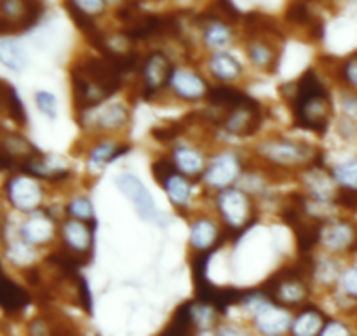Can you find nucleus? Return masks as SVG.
<instances>
[{
  "instance_id": "obj_1",
  "label": "nucleus",
  "mask_w": 357,
  "mask_h": 336,
  "mask_svg": "<svg viewBox=\"0 0 357 336\" xmlns=\"http://www.w3.org/2000/svg\"><path fill=\"white\" fill-rule=\"evenodd\" d=\"M72 84L77 107L89 110L121 89L122 73L103 56L89 58L73 66Z\"/></svg>"
},
{
  "instance_id": "obj_2",
  "label": "nucleus",
  "mask_w": 357,
  "mask_h": 336,
  "mask_svg": "<svg viewBox=\"0 0 357 336\" xmlns=\"http://www.w3.org/2000/svg\"><path fill=\"white\" fill-rule=\"evenodd\" d=\"M291 112L296 125L309 131L324 132L328 128L330 96L314 70H307L293 86Z\"/></svg>"
},
{
  "instance_id": "obj_3",
  "label": "nucleus",
  "mask_w": 357,
  "mask_h": 336,
  "mask_svg": "<svg viewBox=\"0 0 357 336\" xmlns=\"http://www.w3.org/2000/svg\"><path fill=\"white\" fill-rule=\"evenodd\" d=\"M310 272H312V264H300L296 267L284 268L268 279L264 293L278 305H296L307 298L309 293L307 275Z\"/></svg>"
},
{
  "instance_id": "obj_4",
  "label": "nucleus",
  "mask_w": 357,
  "mask_h": 336,
  "mask_svg": "<svg viewBox=\"0 0 357 336\" xmlns=\"http://www.w3.org/2000/svg\"><path fill=\"white\" fill-rule=\"evenodd\" d=\"M42 6L38 0H2V26L3 33H20L28 30L38 21Z\"/></svg>"
},
{
  "instance_id": "obj_5",
  "label": "nucleus",
  "mask_w": 357,
  "mask_h": 336,
  "mask_svg": "<svg viewBox=\"0 0 357 336\" xmlns=\"http://www.w3.org/2000/svg\"><path fill=\"white\" fill-rule=\"evenodd\" d=\"M223 117L220 119L223 128L229 132H234L237 136H250L258 131L261 124V110L260 105L250 98L246 103L232 108V110L223 112Z\"/></svg>"
},
{
  "instance_id": "obj_6",
  "label": "nucleus",
  "mask_w": 357,
  "mask_h": 336,
  "mask_svg": "<svg viewBox=\"0 0 357 336\" xmlns=\"http://www.w3.org/2000/svg\"><path fill=\"white\" fill-rule=\"evenodd\" d=\"M115 185H117L119 190L131 201L136 213H138L145 222H155L157 209L155 204H153V199L152 195H150V192L146 190L145 185H143L138 178L128 173L121 174V176H117V180H115Z\"/></svg>"
},
{
  "instance_id": "obj_7",
  "label": "nucleus",
  "mask_w": 357,
  "mask_h": 336,
  "mask_svg": "<svg viewBox=\"0 0 357 336\" xmlns=\"http://www.w3.org/2000/svg\"><path fill=\"white\" fill-rule=\"evenodd\" d=\"M142 75L143 82H145V93L149 96V94H153L157 89H160V87H164L173 80L174 70L167 56L155 51L150 52L149 58L143 61Z\"/></svg>"
},
{
  "instance_id": "obj_8",
  "label": "nucleus",
  "mask_w": 357,
  "mask_h": 336,
  "mask_svg": "<svg viewBox=\"0 0 357 336\" xmlns=\"http://www.w3.org/2000/svg\"><path fill=\"white\" fill-rule=\"evenodd\" d=\"M7 197L20 211H33L40 204L42 190L31 178L16 176L7 183Z\"/></svg>"
},
{
  "instance_id": "obj_9",
  "label": "nucleus",
  "mask_w": 357,
  "mask_h": 336,
  "mask_svg": "<svg viewBox=\"0 0 357 336\" xmlns=\"http://www.w3.org/2000/svg\"><path fill=\"white\" fill-rule=\"evenodd\" d=\"M220 211L225 216L227 222L234 227H243L250 218V201L246 195L239 190L222 192L218 199Z\"/></svg>"
},
{
  "instance_id": "obj_10",
  "label": "nucleus",
  "mask_w": 357,
  "mask_h": 336,
  "mask_svg": "<svg viewBox=\"0 0 357 336\" xmlns=\"http://www.w3.org/2000/svg\"><path fill=\"white\" fill-rule=\"evenodd\" d=\"M239 174V160L234 155H222L206 171V180L211 187H227Z\"/></svg>"
},
{
  "instance_id": "obj_11",
  "label": "nucleus",
  "mask_w": 357,
  "mask_h": 336,
  "mask_svg": "<svg viewBox=\"0 0 357 336\" xmlns=\"http://www.w3.org/2000/svg\"><path fill=\"white\" fill-rule=\"evenodd\" d=\"M257 326L264 335H268V336L281 335L288 330L289 316L284 312V310L267 305L258 312Z\"/></svg>"
},
{
  "instance_id": "obj_12",
  "label": "nucleus",
  "mask_w": 357,
  "mask_h": 336,
  "mask_svg": "<svg viewBox=\"0 0 357 336\" xmlns=\"http://www.w3.org/2000/svg\"><path fill=\"white\" fill-rule=\"evenodd\" d=\"M87 222H77V220H70L65 223V240L68 247L75 253H84L93 244V227L87 229Z\"/></svg>"
},
{
  "instance_id": "obj_13",
  "label": "nucleus",
  "mask_w": 357,
  "mask_h": 336,
  "mask_svg": "<svg viewBox=\"0 0 357 336\" xmlns=\"http://www.w3.org/2000/svg\"><path fill=\"white\" fill-rule=\"evenodd\" d=\"M250 96L243 93V91L232 89V87H213L208 93V101L215 108L227 112L232 108L239 107V105L246 103Z\"/></svg>"
},
{
  "instance_id": "obj_14",
  "label": "nucleus",
  "mask_w": 357,
  "mask_h": 336,
  "mask_svg": "<svg viewBox=\"0 0 357 336\" xmlns=\"http://www.w3.org/2000/svg\"><path fill=\"white\" fill-rule=\"evenodd\" d=\"M171 82L176 93L185 100H199L206 93V84L190 72H176Z\"/></svg>"
},
{
  "instance_id": "obj_15",
  "label": "nucleus",
  "mask_w": 357,
  "mask_h": 336,
  "mask_svg": "<svg viewBox=\"0 0 357 336\" xmlns=\"http://www.w3.org/2000/svg\"><path fill=\"white\" fill-rule=\"evenodd\" d=\"M0 303H2V309L6 312H17L30 303V296L20 286L3 277L2 289H0Z\"/></svg>"
},
{
  "instance_id": "obj_16",
  "label": "nucleus",
  "mask_w": 357,
  "mask_h": 336,
  "mask_svg": "<svg viewBox=\"0 0 357 336\" xmlns=\"http://www.w3.org/2000/svg\"><path fill=\"white\" fill-rule=\"evenodd\" d=\"M52 222L49 218H31L21 227V236L30 244L47 243L52 237Z\"/></svg>"
},
{
  "instance_id": "obj_17",
  "label": "nucleus",
  "mask_w": 357,
  "mask_h": 336,
  "mask_svg": "<svg viewBox=\"0 0 357 336\" xmlns=\"http://www.w3.org/2000/svg\"><path fill=\"white\" fill-rule=\"evenodd\" d=\"M265 153L272 157L278 162H298L305 157V146H300L291 142H281V143H271V145L264 146Z\"/></svg>"
},
{
  "instance_id": "obj_18",
  "label": "nucleus",
  "mask_w": 357,
  "mask_h": 336,
  "mask_svg": "<svg viewBox=\"0 0 357 336\" xmlns=\"http://www.w3.org/2000/svg\"><path fill=\"white\" fill-rule=\"evenodd\" d=\"M323 331V316L317 310L309 309L300 314L291 326L293 336H317Z\"/></svg>"
},
{
  "instance_id": "obj_19",
  "label": "nucleus",
  "mask_w": 357,
  "mask_h": 336,
  "mask_svg": "<svg viewBox=\"0 0 357 336\" xmlns=\"http://www.w3.org/2000/svg\"><path fill=\"white\" fill-rule=\"evenodd\" d=\"M209 68L220 80H232L241 73L239 61L229 52H216L209 61Z\"/></svg>"
},
{
  "instance_id": "obj_20",
  "label": "nucleus",
  "mask_w": 357,
  "mask_h": 336,
  "mask_svg": "<svg viewBox=\"0 0 357 336\" xmlns=\"http://www.w3.org/2000/svg\"><path fill=\"white\" fill-rule=\"evenodd\" d=\"M248 54H250L251 61L260 66V68L274 66L275 61H278V51H275L274 45L268 40H261V38H255L253 42H250Z\"/></svg>"
},
{
  "instance_id": "obj_21",
  "label": "nucleus",
  "mask_w": 357,
  "mask_h": 336,
  "mask_svg": "<svg viewBox=\"0 0 357 336\" xmlns=\"http://www.w3.org/2000/svg\"><path fill=\"white\" fill-rule=\"evenodd\" d=\"M216 239H218V234H216L215 225H213L211 222H208V220H199V222L192 227L190 240L197 250L204 251L208 250V247H213V250H215Z\"/></svg>"
},
{
  "instance_id": "obj_22",
  "label": "nucleus",
  "mask_w": 357,
  "mask_h": 336,
  "mask_svg": "<svg viewBox=\"0 0 357 336\" xmlns=\"http://www.w3.org/2000/svg\"><path fill=\"white\" fill-rule=\"evenodd\" d=\"M194 323V309H192L190 303H185V305H181L176 310L173 323L167 326V330L160 336H190L188 331H190V326Z\"/></svg>"
},
{
  "instance_id": "obj_23",
  "label": "nucleus",
  "mask_w": 357,
  "mask_h": 336,
  "mask_svg": "<svg viewBox=\"0 0 357 336\" xmlns=\"http://www.w3.org/2000/svg\"><path fill=\"white\" fill-rule=\"evenodd\" d=\"M352 239V230L347 223H333L323 232V240L333 250H342Z\"/></svg>"
},
{
  "instance_id": "obj_24",
  "label": "nucleus",
  "mask_w": 357,
  "mask_h": 336,
  "mask_svg": "<svg viewBox=\"0 0 357 336\" xmlns=\"http://www.w3.org/2000/svg\"><path fill=\"white\" fill-rule=\"evenodd\" d=\"M2 96H3V107L7 108V112H9L10 119H14L17 124L23 125L24 122H26V114H24L23 103H21L16 89L10 87L7 82H2Z\"/></svg>"
},
{
  "instance_id": "obj_25",
  "label": "nucleus",
  "mask_w": 357,
  "mask_h": 336,
  "mask_svg": "<svg viewBox=\"0 0 357 336\" xmlns=\"http://www.w3.org/2000/svg\"><path fill=\"white\" fill-rule=\"evenodd\" d=\"M0 59H2L3 65L9 66L10 70H16V72H20L24 66V63H26L23 49L16 42L7 40V38H3L2 44H0Z\"/></svg>"
},
{
  "instance_id": "obj_26",
  "label": "nucleus",
  "mask_w": 357,
  "mask_h": 336,
  "mask_svg": "<svg viewBox=\"0 0 357 336\" xmlns=\"http://www.w3.org/2000/svg\"><path fill=\"white\" fill-rule=\"evenodd\" d=\"M164 188H166L167 195H169L171 201H173L174 204L178 206L187 204L188 197H190V185H188L187 178H183L181 174L176 173L174 176H171L169 180L166 181Z\"/></svg>"
},
{
  "instance_id": "obj_27",
  "label": "nucleus",
  "mask_w": 357,
  "mask_h": 336,
  "mask_svg": "<svg viewBox=\"0 0 357 336\" xmlns=\"http://www.w3.org/2000/svg\"><path fill=\"white\" fill-rule=\"evenodd\" d=\"M128 121V110H126L122 105H114V107L105 108L103 112H100L96 122L100 128L105 129H117L122 128Z\"/></svg>"
},
{
  "instance_id": "obj_28",
  "label": "nucleus",
  "mask_w": 357,
  "mask_h": 336,
  "mask_svg": "<svg viewBox=\"0 0 357 336\" xmlns=\"http://www.w3.org/2000/svg\"><path fill=\"white\" fill-rule=\"evenodd\" d=\"M286 17H288V21H291V23H295V24H307V26H310V30L312 31L314 30L323 31V24H321L319 21H317L316 17L310 14L309 7L302 2L291 3L288 9V13H286Z\"/></svg>"
},
{
  "instance_id": "obj_29",
  "label": "nucleus",
  "mask_w": 357,
  "mask_h": 336,
  "mask_svg": "<svg viewBox=\"0 0 357 336\" xmlns=\"http://www.w3.org/2000/svg\"><path fill=\"white\" fill-rule=\"evenodd\" d=\"M174 160H176V166L180 167L185 174H197L199 171L202 169L201 155L190 148L174 150Z\"/></svg>"
},
{
  "instance_id": "obj_30",
  "label": "nucleus",
  "mask_w": 357,
  "mask_h": 336,
  "mask_svg": "<svg viewBox=\"0 0 357 336\" xmlns=\"http://www.w3.org/2000/svg\"><path fill=\"white\" fill-rule=\"evenodd\" d=\"M232 38V31H230L229 24L223 23V21H213L206 28V42L208 45L213 47H223L227 45Z\"/></svg>"
},
{
  "instance_id": "obj_31",
  "label": "nucleus",
  "mask_w": 357,
  "mask_h": 336,
  "mask_svg": "<svg viewBox=\"0 0 357 336\" xmlns=\"http://www.w3.org/2000/svg\"><path fill=\"white\" fill-rule=\"evenodd\" d=\"M337 181L345 185L347 188H357V160H351L333 171Z\"/></svg>"
},
{
  "instance_id": "obj_32",
  "label": "nucleus",
  "mask_w": 357,
  "mask_h": 336,
  "mask_svg": "<svg viewBox=\"0 0 357 336\" xmlns=\"http://www.w3.org/2000/svg\"><path fill=\"white\" fill-rule=\"evenodd\" d=\"M68 213L72 216H75V218L82 220V222H93V220H94L93 206H91V202L87 201V199H84V197L75 199L73 202H70Z\"/></svg>"
},
{
  "instance_id": "obj_33",
  "label": "nucleus",
  "mask_w": 357,
  "mask_h": 336,
  "mask_svg": "<svg viewBox=\"0 0 357 336\" xmlns=\"http://www.w3.org/2000/svg\"><path fill=\"white\" fill-rule=\"evenodd\" d=\"M124 152H128V148L115 150L114 146H110V145H100L93 150V153H91V162L93 164L110 162V160L117 159V157Z\"/></svg>"
},
{
  "instance_id": "obj_34",
  "label": "nucleus",
  "mask_w": 357,
  "mask_h": 336,
  "mask_svg": "<svg viewBox=\"0 0 357 336\" xmlns=\"http://www.w3.org/2000/svg\"><path fill=\"white\" fill-rule=\"evenodd\" d=\"M37 107L38 110L44 115H47L49 119L56 117V98L51 93H45V91H38L37 93Z\"/></svg>"
},
{
  "instance_id": "obj_35",
  "label": "nucleus",
  "mask_w": 357,
  "mask_h": 336,
  "mask_svg": "<svg viewBox=\"0 0 357 336\" xmlns=\"http://www.w3.org/2000/svg\"><path fill=\"white\" fill-rule=\"evenodd\" d=\"M152 173L160 185H166V181L176 174V167L169 160H159V162H155L152 166Z\"/></svg>"
},
{
  "instance_id": "obj_36",
  "label": "nucleus",
  "mask_w": 357,
  "mask_h": 336,
  "mask_svg": "<svg viewBox=\"0 0 357 336\" xmlns=\"http://www.w3.org/2000/svg\"><path fill=\"white\" fill-rule=\"evenodd\" d=\"M70 2H72L73 6L79 7L82 13L89 14L91 17H93L94 14L103 13L105 6H107V2H105V0H70Z\"/></svg>"
},
{
  "instance_id": "obj_37",
  "label": "nucleus",
  "mask_w": 357,
  "mask_h": 336,
  "mask_svg": "<svg viewBox=\"0 0 357 336\" xmlns=\"http://www.w3.org/2000/svg\"><path fill=\"white\" fill-rule=\"evenodd\" d=\"M344 75L347 79V82H351L352 86L357 87V54L351 56L349 61L344 66Z\"/></svg>"
},
{
  "instance_id": "obj_38",
  "label": "nucleus",
  "mask_w": 357,
  "mask_h": 336,
  "mask_svg": "<svg viewBox=\"0 0 357 336\" xmlns=\"http://www.w3.org/2000/svg\"><path fill=\"white\" fill-rule=\"evenodd\" d=\"M344 288L349 295L357 296V267L351 268V270L344 275Z\"/></svg>"
},
{
  "instance_id": "obj_39",
  "label": "nucleus",
  "mask_w": 357,
  "mask_h": 336,
  "mask_svg": "<svg viewBox=\"0 0 357 336\" xmlns=\"http://www.w3.org/2000/svg\"><path fill=\"white\" fill-rule=\"evenodd\" d=\"M319 336H351V333L342 323H330L321 331Z\"/></svg>"
},
{
  "instance_id": "obj_40",
  "label": "nucleus",
  "mask_w": 357,
  "mask_h": 336,
  "mask_svg": "<svg viewBox=\"0 0 357 336\" xmlns=\"http://www.w3.org/2000/svg\"><path fill=\"white\" fill-rule=\"evenodd\" d=\"M218 336H246V335H244L241 330H236V328H223V330L218 333Z\"/></svg>"
}]
</instances>
